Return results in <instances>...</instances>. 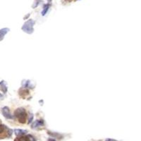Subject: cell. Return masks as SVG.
Instances as JSON below:
<instances>
[{"instance_id":"15","label":"cell","mask_w":141,"mask_h":141,"mask_svg":"<svg viewBox=\"0 0 141 141\" xmlns=\"http://www.w3.org/2000/svg\"><path fill=\"white\" fill-rule=\"evenodd\" d=\"M105 141H118L116 140H114V139H112V138H107Z\"/></svg>"},{"instance_id":"12","label":"cell","mask_w":141,"mask_h":141,"mask_svg":"<svg viewBox=\"0 0 141 141\" xmlns=\"http://www.w3.org/2000/svg\"><path fill=\"white\" fill-rule=\"evenodd\" d=\"M50 4L49 5L48 4H45L44 6V9H43V10L42 11V16H44L47 13V12L49 10V9H50Z\"/></svg>"},{"instance_id":"2","label":"cell","mask_w":141,"mask_h":141,"mask_svg":"<svg viewBox=\"0 0 141 141\" xmlns=\"http://www.w3.org/2000/svg\"><path fill=\"white\" fill-rule=\"evenodd\" d=\"M12 133H13V131L7 127L6 126L2 124L0 121V139L10 138Z\"/></svg>"},{"instance_id":"16","label":"cell","mask_w":141,"mask_h":141,"mask_svg":"<svg viewBox=\"0 0 141 141\" xmlns=\"http://www.w3.org/2000/svg\"><path fill=\"white\" fill-rule=\"evenodd\" d=\"M4 99V96H3L2 94H1L0 93V100H2V99Z\"/></svg>"},{"instance_id":"17","label":"cell","mask_w":141,"mask_h":141,"mask_svg":"<svg viewBox=\"0 0 141 141\" xmlns=\"http://www.w3.org/2000/svg\"><path fill=\"white\" fill-rule=\"evenodd\" d=\"M47 141H56V140L54 138H49L47 140Z\"/></svg>"},{"instance_id":"6","label":"cell","mask_w":141,"mask_h":141,"mask_svg":"<svg viewBox=\"0 0 141 141\" xmlns=\"http://www.w3.org/2000/svg\"><path fill=\"white\" fill-rule=\"evenodd\" d=\"M2 114L3 116L6 118V119H13L14 116L11 114L10 111H9V108L8 107H4L2 109Z\"/></svg>"},{"instance_id":"10","label":"cell","mask_w":141,"mask_h":141,"mask_svg":"<svg viewBox=\"0 0 141 141\" xmlns=\"http://www.w3.org/2000/svg\"><path fill=\"white\" fill-rule=\"evenodd\" d=\"M14 133L16 136H21L26 135L28 133V131L26 130H23V129H15L14 130Z\"/></svg>"},{"instance_id":"14","label":"cell","mask_w":141,"mask_h":141,"mask_svg":"<svg viewBox=\"0 0 141 141\" xmlns=\"http://www.w3.org/2000/svg\"><path fill=\"white\" fill-rule=\"evenodd\" d=\"M33 114H30V116L28 120V123H31L32 121H33Z\"/></svg>"},{"instance_id":"5","label":"cell","mask_w":141,"mask_h":141,"mask_svg":"<svg viewBox=\"0 0 141 141\" xmlns=\"http://www.w3.org/2000/svg\"><path fill=\"white\" fill-rule=\"evenodd\" d=\"M35 86V84L29 80H24L22 81V88H24L33 89L34 88Z\"/></svg>"},{"instance_id":"11","label":"cell","mask_w":141,"mask_h":141,"mask_svg":"<svg viewBox=\"0 0 141 141\" xmlns=\"http://www.w3.org/2000/svg\"><path fill=\"white\" fill-rule=\"evenodd\" d=\"M9 31V29L7 28H3L2 30H0V41L3 40L4 38V37L5 35Z\"/></svg>"},{"instance_id":"7","label":"cell","mask_w":141,"mask_h":141,"mask_svg":"<svg viewBox=\"0 0 141 141\" xmlns=\"http://www.w3.org/2000/svg\"><path fill=\"white\" fill-rule=\"evenodd\" d=\"M44 122L43 120H36L32 123L31 128H33V129H37V128L44 126Z\"/></svg>"},{"instance_id":"1","label":"cell","mask_w":141,"mask_h":141,"mask_svg":"<svg viewBox=\"0 0 141 141\" xmlns=\"http://www.w3.org/2000/svg\"><path fill=\"white\" fill-rule=\"evenodd\" d=\"M14 116L18 119V122L21 123H25L26 121L27 113L24 108H18L14 112Z\"/></svg>"},{"instance_id":"3","label":"cell","mask_w":141,"mask_h":141,"mask_svg":"<svg viewBox=\"0 0 141 141\" xmlns=\"http://www.w3.org/2000/svg\"><path fill=\"white\" fill-rule=\"evenodd\" d=\"M35 24V21H33V19H29L22 26V30L28 34H32L34 31L33 27H34Z\"/></svg>"},{"instance_id":"13","label":"cell","mask_w":141,"mask_h":141,"mask_svg":"<svg viewBox=\"0 0 141 141\" xmlns=\"http://www.w3.org/2000/svg\"><path fill=\"white\" fill-rule=\"evenodd\" d=\"M40 2H41V1H40V0H37V1H35V3H34V4L33 5V9L36 8L37 6L39 5V4Z\"/></svg>"},{"instance_id":"9","label":"cell","mask_w":141,"mask_h":141,"mask_svg":"<svg viewBox=\"0 0 141 141\" xmlns=\"http://www.w3.org/2000/svg\"><path fill=\"white\" fill-rule=\"evenodd\" d=\"M29 95V91L26 88H23L19 90V95L23 98H26V97Z\"/></svg>"},{"instance_id":"18","label":"cell","mask_w":141,"mask_h":141,"mask_svg":"<svg viewBox=\"0 0 141 141\" xmlns=\"http://www.w3.org/2000/svg\"><path fill=\"white\" fill-rule=\"evenodd\" d=\"M64 1H66V2H72L73 0H64Z\"/></svg>"},{"instance_id":"4","label":"cell","mask_w":141,"mask_h":141,"mask_svg":"<svg viewBox=\"0 0 141 141\" xmlns=\"http://www.w3.org/2000/svg\"><path fill=\"white\" fill-rule=\"evenodd\" d=\"M14 141H36V139L30 134L24 135V136H18V138H16Z\"/></svg>"},{"instance_id":"8","label":"cell","mask_w":141,"mask_h":141,"mask_svg":"<svg viewBox=\"0 0 141 141\" xmlns=\"http://www.w3.org/2000/svg\"><path fill=\"white\" fill-rule=\"evenodd\" d=\"M0 89L2 90L4 93H6L7 92L8 88H7V83H6V81H2L0 82Z\"/></svg>"},{"instance_id":"19","label":"cell","mask_w":141,"mask_h":141,"mask_svg":"<svg viewBox=\"0 0 141 141\" xmlns=\"http://www.w3.org/2000/svg\"><path fill=\"white\" fill-rule=\"evenodd\" d=\"M29 16H30V14H28V15H27L26 16H25V17H24V19H26V18H28V17Z\"/></svg>"},{"instance_id":"20","label":"cell","mask_w":141,"mask_h":141,"mask_svg":"<svg viewBox=\"0 0 141 141\" xmlns=\"http://www.w3.org/2000/svg\"><path fill=\"white\" fill-rule=\"evenodd\" d=\"M47 1H48L49 2H51V1H52V0H47Z\"/></svg>"}]
</instances>
